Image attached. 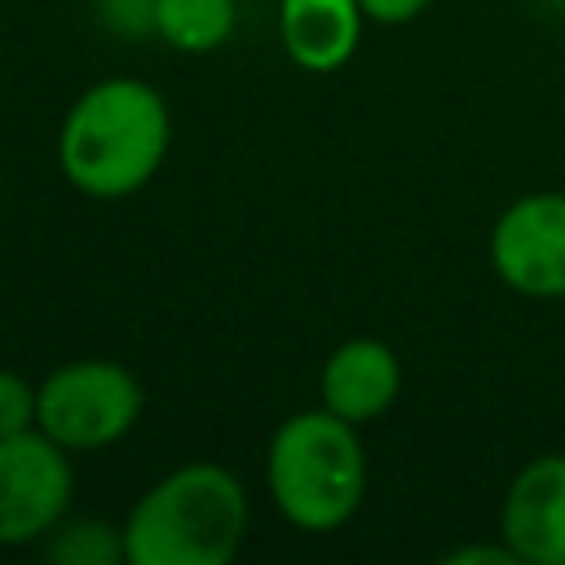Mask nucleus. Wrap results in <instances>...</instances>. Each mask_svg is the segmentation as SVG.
I'll return each instance as SVG.
<instances>
[{
    "label": "nucleus",
    "mask_w": 565,
    "mask_h": 565,
    "mask_svg": "<svg viewBox=\"0 0 565 565\" xmlns=\"http://www.w3.org/2000/svg\"><path fill=\"white\" fill-rule=\"evenodd\" d=\"M172 150V110L163 93L132 75L88 84L62 115L57 168L84 199L110 203L146 190Z\"/></svg>",
    "instance_id": "nucleus-1"
},
{
    "label": "nucleus",
    "mask_w": 565,
    "mask_h": 565,
    "mask_svg": "<svg viewBox=\"0 0 565 565\" xmlns=\"http://www.w3.org/2000/svg\"><path fill=\"white\" fill-rule=\"evenodd\" d=\"M252 525L243 481L216 459L163 472L124 516L128 565H225Z\"/></svg>",
    "instance_id": "nucleus-2"
},
{
    "label": "nucleus",
    "mask_w": 565,
    "mask_h": 565,
    "mask_svg": "<svg viewBox=\"0 0 565 565\" xmlns=\"http://www.w3.org/2000/svg\"><path fill=\"white\" fill-rule=\"evenodd\" d=\"M366 450L358 424L327 406L287 415L265 446V486L278 516L305 534H331L366 499Z\"/></svg>",
    "instance_id": "nucleus-3"
},
{
    "label": "nucleus",
    "mask_w": 565,
    "mask_h": 565,
    "mask_svg": "<svg viewBox=\"0 0 565 565\" xmlns=\"http://www.w3.org/2000/svg\"><path fill=\"white\" fill-rule=\"evenodd\" d=\"M141 380L110 358H75L35 384V428L71 455L124 441L141 419Z\"/></svg>",
    "instance_id": "nucleus-4"
},
{
    "label": "nucleus",
    "mask_w": 565,
    "mask_h": 565,
    "mask_svg": "<svg viewBox=\"0 0 565 565\" xmlns=\"http://www.w3.org/2000/svg\"><path fill=\"white\" fill-rule=\"evenodd\" d=\"M75 468L40 428L0 437V547H40V539L71 512Z\"/></svg>",
    "instance_id": "nucleus-5"
},
{
    "label": "nucleus",
    "mask_w": 565,
    "mask_h": 565,
    "mask_svg": "<svg viewBox=\"0 0 565 565\" xmlns=\"http://www.w3.org/2000/svg\"><path fill=\"white\" fill-rule=\"evenodd\" d=\"M494 278L530 300H565V190L512 199L490 225Z\"/></svg>",
    "instance_id": "nucleus-6"
},
{
    "label": "nucleus",
    "mask_w": 565,
    "mask_h": 565,
    "mask_svg": "<svg viewBox=\"0 0 565 565\" xmlns=\"http://www.w3.org/2000/svg\"><path fill=\"white\" fill-rule=\"evenodd\" d=\"M499 539L516 565H565V450L516 468L499 503Z\"/></svg>",
    "instance_id": "nucleus-7"
},
{
    "label": "nucleus",
    "mask_w": 565,
    "mask_h": 565,
    "mask_svg": "<svg viewBox=\"0 0 565 565\" xmlns=\"http://www.w3.org/2000/svg\"><path fill=\"white\" fill-rule=\"evenodd\" d=\"M402 393V358L375 335H353L335 344L318 371V406L349 424H375Z\"/></svg>",
    "instance_id": "nucleus-8"
},
{
    "label": "nucleus",
    "mask_w": 565,
    "mask_h": 565,
    "mask_svg": "<svg viewBox=\"0 0 565 565\" xmlns=\"http://www.w3.org/2000/svg\"><path fill=\"white\" fill-rule=\"evenodd\" d=\"M366 31L358 0H278L282 53L313 75H331L353 62Z\"/></svg>",
    "instance_id": "nucleus-9"
},
{
    "label": "nucleus",
    "mask_w": 565,
    "mask_h": 565,
    "mask_svg": "<svg viewBox=\"0 0 565 565\" xmlns=\"http://www.w3.org/2000/svg\"><path fill=\"white\" fill-rule=\"evenodd\" d=\"M234 26H238L234 0H154V18H150V31L168 49L190 57L225 49Z\"/></svg>",
    "instance_id": "nucleus-10"
},
{
    "label": "nucleus",
    "mask_w": 565,
    "mask_h": 565,
    "mask_svg": "<svg viewBox=\"0 0 565 565\" xmlns=\"http://www.w3.org/2000/svg\"><path fill=\"white\" fill-rule=\"evenodd\" d=\"M44 556L57 565H124V525L106 521V516H62L44 539H40Z\"/></svg>",
    "instance_id": "nucleus-11"
},
{
    "label": "nucleus",
    "mask_w": 565,
    "mask_h": 565,
    "mask_svg": "<svg viewBox=\"0 0 565 565\" xmlns=\"http://www.w3.org/2000/svg\"><path fill=\"white\" fill-rule=\"evenodd\" d=\"M35 428V384L9 366H0V437Z\"/></svg>",
    "instance_id": "nucleus-12"
},
{
    "label": "nucleus",
    "mask_w": 565,
    "mask_h": 565,
    "mask_svg": "<svg viewBox=\"0 0 565 565\" xmlns=\"http://www.w3.org/2000/svg\"><path fill=\"white\" fill-rule=\"evenodd\" d=\"M366 22L375 26H402V22H415L433 0H358Z\"/></svg>",
    "instance_id": "nucleus-13"
},
{
    "label": "nucleus",
    "mask_w": 565,
    "mask_h": 565,
    "mask_svg": "<svg viewBox=\"0 0 565 565\" xmlns=\"http://www.w3.org/2000/svg\"><path fill=\"white\" fill-rule=\"evenodd\" d=\"M516 565V556H512V547L499 539V543H468V547H455V552H446V565Z\"/></svg>",
    "instance_id": "nucleus-14"
}]
</instances>
